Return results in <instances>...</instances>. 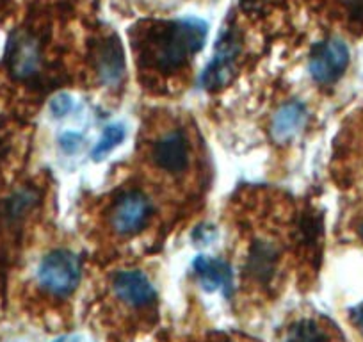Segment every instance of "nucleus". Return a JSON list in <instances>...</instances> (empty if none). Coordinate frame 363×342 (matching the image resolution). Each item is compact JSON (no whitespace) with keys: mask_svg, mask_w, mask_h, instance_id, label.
I'll return each instance as SVG.
<instances>
[{"mask_svg":"<svg viewBox=\"0 0 363 342\" xmlns=\"http://www.w3.org/2000/svg\"><path fill=\"white\" fill-rule=\"evenodd\" d=\"M208 26L201 18L152 23L134 41L138 62L159 72H174L203 48Z\"/></svg>","mask_w":363,"mask_h":342,"instance_id":"1","label":"nucleus"},{"mask_svg":"<svg viewBox=\"0 0 363 342\" xmlns=\"http://www.w3.org/2000/svg\"><path fill=\"white\" fill-rule=\"evenodd\" d=\"M82 275L80 259L68 250L50 251L38 267V282L50 294L68 296L77 289Z\"/></svg>","mask_w":363,"mask_h":342,"instance_id":"2","label":"nucleus"},{"mask_svg":"<svg viewBox=\"0 0 363 342\" xmlns=\"http://www.w3.org/2000/svg\"><path fill=\"white\" fill-rule=\"evenodd\" d=\"M239 52V33L235 29H232V27H228L219 36L218 45H216L214 57H212V61L208 62L203 75H201V84H203L205 89L214 92V89L223 88L225 84L230 82V79L235 73V61Z\"/></svg>","mask_w":363,"mask_h":342,"instance_id":"3","label":"nucleus"},{"mask_svg":"<svg viewBox=\"0 0 363 342\" xmlns=\"http://www.w3.org/2000/svg\"><path fill=\"white\" fill-rule=\"evenodd\" d=\"M349 65V48L338 38L315 45L310 55V73L319 84H333L344 75Z\"/></svg>","mask_w":363,"mask_h":342,"instance_id":"4","label":"nucleus"},{"mask_svg":"<svg viewBox=\"0 0 363 342\" xmlns=\"http://www.w3.org/2000/svg\"><path fill=\"white\" fill-rule=\"evenodd\" d=\"M150 207L148 198L143 197L141 193H132L123 194L120 200L116 202L113 211V226L118 233H134L141 230L146 225L150 218Z\"/></svg>","mask_w":363,"mask_h":342,"instance_id":"5","label":"nucleus"},{"mask_svg":"<svg viewBox=\"0 0 363 342\" xmlns=\"http://www.w3.org/2000/svg\"><path fill=\"white\" fill-rule=\"evenodd\" d=\"M153 160L160 170L177 175L189 164V143L182 131H171L164 134L153 146Z\"/></svg>","mask_w":363,"mask_h":342,"instance_id":"6","label":"nucleus"},{"mask_svg":"<svg viewBox=\"0 0 363 342\" xmlns=\"http://www.w3.org/2000/svg\"><path fill=\"white\" fill-rule=\"evenodd\" d=\"M113 287L118 298L132 307H148L157 298L152 282L141 271H121L114 277Z\"/></svg>","mask_w":363,"mask_h":342,"instance_id":"7","label":"nucleus"},{"mask_svg":"<svg viewBox=\"0 0 363 342\" xmlns=\"http://www.w3.org/2000/svg\"><path fill=\"white\" fill-rule=\"evenodd\" d=\"M40 45L30 34H16L9 43V68L16 79H29L40 70Z\"/></svg>","mask_w":363,"mask_h":342,"instance_id":"8","label":"nucleus"},{"mask_svg":"<svg viewBox=\"0 0 363 342\" xmlns=\"http://www.w3.org/2000/svg\"><path fill=\"white\" fill-rule=\"evenodd\" d=\"M193 270L205 291L216 292L223 289L226 296L232 292L233 273L232 267L225 260L212 259L207 255H198L196 259L193 260Z\"/></svg>","mask_w":363,"mask_h":342,"instance_id":"9","label":"nucleus"},{"mask_svg":"<svg viewBox=\"0 0 363 342\" xmlns=\"http://www.w3.org/2000/svg\"><path fill=\"white\" fill-rule=\"evenodd\" d=\"M96 68L100 80L107 86L121 82L125 73V54L118 38H109L100 45L96 52Z\"/></svg>","mask_w":363,"mask_h":342,"instance_id":"10","label":"nucleus"},{"mask_svg":"<svg viewBox=\"0 0 363 342\" xmlns=\"http://www.w3.org/2000/svg\"><path fill=\"white\" fill-rule=\"evenodd\" d=\"M306 107L301 102H289L281 107L272 121V136L277 141H289L301 132L306 123Z\"/></svg>","mask_w":363,"mask_h":342,"instance_id":"11","label":"nucleus"},{"mask_svg":"<svg viewBox=\"0 0 363 342\" xmlns=\"http://www.w3.org/2000/svg\"><path fill=\"white\" fill-rule=\"evenodd\" d=\"M277 251L271 244L257 243L250 257V273L262 282H267L274 271Z\"/></svg>","mask_w":363,"mask_h":342,"instance_id":"12","label":"nucleus"},{"mask_svg":"<svg viewBox=\"0 0 363 342\" xmlns=\"http://www.w3.org/2000/svg\"><path fill=\"white\" fill-rule=\"evenodd\" d=\"M326 331L310 319L296 321L291 328H289L287 335H285L284 342H326Z\"/></svg>","mask_w":363,"mask_h":342,"instance_id":"13","label":"nucleus"},{"mask_svg":"<svg viewBox=\"0 0 363 342\" xmlns=\"http://www.w3.org/2000/svg\"><path fill=\"white\" fill-rule=\"evenodd\" d=\"M125 127L121 123H111L104 128V134L100 138V141L96 143L93 152H91V157L95 160L104 159L106 155H109L116 146L121 145V141L125 139Z\"/></svg>","mask_w":363,"mask_h":342,"instance_id":"14","label":"nucleus"},{"mask_svg":"<svg viewBox=\"0 0 363 342\" xmlns=\"http://www.w3.org/2000/svg\"><path fill=\"white\" fill-rule=\"evenodd\" d=\"M73 109V100L68 93H59L54 99L50 100V113L54 114L55 118H62L66 114L72 113Z\"/></svg>","mask_w":363,"mask_h":342,"instance_id":"15","label":"nucleus"},{"mask_svg":"<svg viewBox=\"0 0 363 342\" xmlns=\"http://www.w3.org/2000/svg\"><path fill=\"white\" fill-rule=\"evenodd\" d=\"M84 141V138L80 134H77V132H66V134L61 136V139H59V145H61V148L65 150L66 153H75L77 150L80 148V143Z\"/></svg>","mask_w":363,"mask_h":342,"instance_id":"16","label":"nucleus"},{"mask_svg":"<svg viewBox=\"0 0 363 342\" xmlns=\"http://www.w3.org/2000/svg\"><path fill=\"white\" fill-rule=\"evenodd\" d=\"M349 13L356 18H363V0H345Z\"/></svg>","mask_w":363,"mask_h":342,"instance_id":"17","label":"nucleus"},{"mask_svg":"<svg viewBox=\"0 0 363 342\" xmlns=\"http://www.w3.org/2000/svg\"><path fill=\"white\" fill-rule=\"evenodd\" d=\"M351 317H352V321H354L356 326L359 328V331L363 333V302L351 310Z\"/></svg>","mask_w":363,"mask_h":342,"instance_id":"18","label":"nucleus"},{"mask_svg":"<svg viewBox=\"0 0 363 342\" xmlns=\"http://www.w3.org/2000/svg\"><path fill=\"white\" fill-rule=\"evenodd\" d=\"M54 342H82L80 335H62V337L55 338Z\"/></svg>","mask_w":363,"mask_h":342,"instance_id":"19","label":"nucleus"},{"mask_svg":"<svg viewBox=\"0 0 363 342\" xmlns=\"http://www.w3.org/2000/svg\"><path fill=\"white\" fill-rule=\"evenodd\" d=\"M359 233H362V237H363V223H362V226H359Z\"/></svg>","mask_w":363,"mask_h":342,"instance_id":"20","label":"nucleus"}]
</instances>
